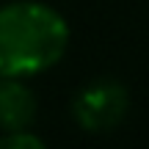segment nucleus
Wrapping results in <instances>:
<instances>
[{"instance_id": "obj_4", "label": "nucleus", "mask_w": 149, "mask_h": 149, "mask_svg": "<svg viewBox=\"0 0 149 149\" xmlns=\"http://www.w3.org/2000/svg\"><path fill=\"white\" fill-rule=\"evenodd\" d=\"M44 141L39 135H33L28 127H19V130H6L0 135V149H42Z\"/></svg>"}, {"instance_id": "obj_1", "label": "nucleus", "mask_w": 149, "mask_h": 149, "mask_svg": "<svg viewBox=\"0 0 149 149\" xmlns=\"http://www.w3.org/2000/svg\"><path fill=\"white\" fill-rule=\"evenodd\" d=\"M69 25L44 3H8L0 8V74L31 77L64 58Z\"/></svg>"}, {"instance_id": "obj_2", "label": "nucleus", "mask_w": 149, "mask_h": 149, "mask_svg": "<svg viewBox=\"0 0 149 149\" xmlns=\"http://www.w3.org/2000/svg\"><path fill=\"white\" fill-rule=\"evenodd\" d=\"M130 111V94L119 80L100 77L72 97V119L86 133H111Z\"/></svg>"}, {"instance_id": "obj_3", "label": "nucleus", "mask_w": 149, "mask_h": 149, "mask_svg": "<svg viewBox=\"0 0 149 149\" xmlns=\"http://www.w3.org/2000/svg\"><path fill=\"white\" fill-rule=\"evenodd\" d=\"M36 119V97L22 83V77L0 74V130L31 127Z\"/></svg>"}]
</instances>
